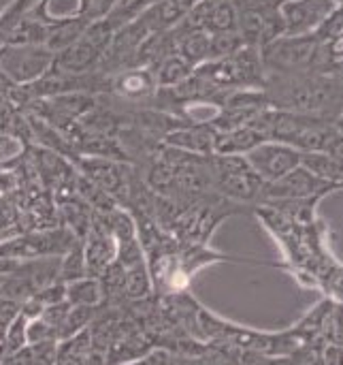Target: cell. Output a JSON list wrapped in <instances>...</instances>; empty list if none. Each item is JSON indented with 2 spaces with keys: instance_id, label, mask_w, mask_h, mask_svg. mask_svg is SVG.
<instances>
[{
  "instance_id": "5",
  "label": "cell",
  "mask_w": 343,
  "mask_h": 365,
  "mask_svg": "<svg viewBox=\"0 0 343 365\" xmlns=\"http://www.w3.org/2000/svg\"><path fill=\"white\" fill-rule=\"evenodd\" d=\"M246 158L265 182H275L301 167V152L282 141H263Z\"/></svg>"
},
{
  "instance_id": "19",
  "label": "cell",
  "mask_w": 343,
  "mask_h": 365,
  "mask_svg": "<svg viewBox=\"0 0 343 365\" xmlns=\"http://www.w3.org/2000/svg\"><path fill=\"white\" fill-rule=\"evenodd\" d=\"M243 38L239 30H224V32H213L211 34V60L226 58L243 47Z\"/></svg>"
},
{
  "instance_id": "25",
  "label": "cell",
  "mask_w": 343,
  "mask_h": 365,
  "mask_svg": "<svg viewBox=\"0 0 343 365\" xmlns=\"http://www.w3.org/2000/svg\"><path fill=\"white\" fill-rule=\"evenodd\" d=\"M335 124H337V128H339V133H343V111H342V115L337 118V122H335Z\"/></svg>"
},
{
  "instance_id": "4",
  "label": "cell",
  "mask_w": 343,
  "mask_h": 365,
  "mask_svg": "<svg viewBox=\"0 0 343 365\" xmlns=\"http://www.w3.org/2000/svg\"><path fill=\"white\" fill-rule=\"evenodd\" d=\"M337 184L320 180L318 175L310 173L305 167H297L288 175L265 182L263 188V205H275V203H299V201H320L324 195L335 192Z\"/></svg>"
},
{
  "instance_id": "8",
  "label": "cell",
  "mask_w": 343,
  "mask_h": 365,
  "mask_svg": "<svg viewBox=\"0 0 343 365\" xmlns=\"http://www.w3.org/2000/svg\"><path fill=\"white\" fill-rule=\"evenodd\" d=\"M162 143L199 154V156H213L216 143H218V130L211 124H181L179 128L171 130Z\"/></svg>"
},
{
  "instance_id": "3",
  "label": "cell",
  "mask_w": 343,
  "mask_h": 365,
  "mask_svg": "<svg viewBox=\"0 0 343 365\" xmlns=\"http://www.w3.org/2000/svg\"><path fill=\"white\" fill-rule=\"evenodd\" d=\"M237 9V30L246 45L263 49L284 36L282 2L284 0H233Z\"/></svg>"
},
{
  "instance_id": "1",
  "label": "cell",
  "mask_w": 343,
  "mask_h": 365,
  "mask_svg": "<svg viewBox=\"0 0 343 365\" xmlns=\"http://www.w3.org/2000/svg\"><path fill=\"white\" fill-rule=\"evenodd\" d=\"M267 73L273 75H301V73H329V56L324 43L314 34L280 36L260 49Z\"/></svg>"
},
{
  "instance_id": "9",
  "label": "cell",
  "mask_w": 343,
  "mask_h": 365,
  "mask_svg": "<svg viewBox=\"0 0 343 365\" xmlns=\"http://www.w3.org/2000/svg\"><path fill=\"white\" fill-rule=\"evenodd\" d=\"M49 64V53L43 49H13L4 53L2 66L17 81H28L38 77Z\"/></svg>"
},
{
  "instance_id": "21",
  "label": "cell",
  "mask_w": 343,
  "mask_h": 365,
  "mask_svg": "<svg viewBox=\"0 0 343 365\" xmlns=\"http://www.w3.org/2000/svg\"><path fill=\"white\" fill-rule=\"evenodd\" d=\"M343 34V4H337V9L320 24V28L314 32V36L320 43H331L335 38H339Z\"/></svg>"
},
{
  "instance_id": "7",
  "label": "cell",
  "mask_w": 343,
  "mask_h": 365,
  "mask_svg": "<svg viewBox=\"0 0 343 365\" xmlns=\"http://www.w3.org/2000/svg\"><path fill=\"white\" fill-rule=\"evenodd\" d=\"M83 242L88 272L94 278H100L117 261V240L107 227L105 220H94Z\"/></svg>"
},
{
  "instance_id": "24",
  "label": "cell",
  "mask_w": 343,
  "mask_h": 365,
  "mask_svg": "<svg viewBox=\"0 0 343 365\" xmlns=\"http://www.w3.org/2000/svg\"><path fill=\"white\" fill-rule=\"evenodd\" d=\"M0 365H23V364H21L19 355H4V357H0Z\"/></svg>"
},
{
  "instance_id": "22",
  "label": "cell",
  "mask_w": 343,
  "mask_h": 365,
  "mask_svg": "<svg viewBox=\"0 0 343 365\" xmlns=\"http://www.w3.org/2000/svg\"><path fill=\"white\" fill-rule=\"evenodd\" d=\"M145 361H147V365H181L179 355H175L173 351H167V349L152 351Z\"/></svg>"
},
{
  "instance_id": "16",
  "label": "cell",
  "mask_w": 343,
  "mask_h": 365,
  "mask_svg": "<svg viewBox=\"0 0 343 365\" xmlns=\"http://www.w3.org/2000/svg\"><path fill=\"white\" fill-rule=\"evenodd\" d=\"M17 355L23 365H58L60 344L58 340L32 342V344H26Z\"/></svg>"
},
{
  "instance_id": "6",
  "label": "cell",
  "mask_w": 343,
  "mask_h": 365,
  "mask_svg": "<svg viewBox=\"0 0 343 365\" xmlns=\"http://www.w3.org/2000/svg\"><path fill=\"white\" fill-rule=\"evenodd\" d=\"M335 0H284L280 11L284 19V36L314 34L320 24L337 9Z\"/></svg>"
},
{
  "instance_id": "14",
  "label": "cell",
  "mask_w": 343,
  "mask_h": 365,
  "mask_svg": "<svg viewBox=\"0 0 343 365\" xmlns=\"http://www.w3.org/2000/svg\"><path fill=\"white\" fill-rule=\"evenodd\" d=\"M152 287H154V280H152V272L147 267V263H139V265H132V267H126V276H124V289L122 293L132 299V302H139V299H145L149 297L152 293Z\"/></svg>"
},
{
  "instance_id": "2",
  "label": "cell",
  "mask_w": 343,
  "mask_h": 365,
  "mask_svg": "<svg viewBox=\"0 0 343 365\" xmlns=\"http://www.w3.org/2000/svg\"><path fill=\"white\" fill-rule=\"evenodd\" d=\"M209 169H211V188L216 195L252 207L263 201L265 180L252 169L246 156L213 154L209 156Z\"/></svg>"
},
{
  "instance_id": "15",
  "label": "cell",
  "mask_w": 343,
  "mask_h": 365,
  "mask_svg": "<svg viewBox=\"0 0 343 365\" xmlns=\"http://www.w3.org/2000/svg\"><path fill=\"white\" fill-rule=\"evenodd\" d=\"M88 276H90V272H88V261H85V246L81 240H77L73 244V248L60 261V280L64 284H68V282H75V280H81Z\"/></svg>"
},
{
  "instance_id": "18",
  "label": "cell",
  "mask_w": 343,
  "mask_h": 365,
  "mask_svg": "<svg viewBox=\"0 0 343 365\" xmlns=\"http://www.w3.org/2000/svg\"><path fill=\"white\" fill-rule=\"evenodd\" d=\"M28 321L30 319L19 312L9 323V327L4 331V340H2V357L4 355H17L28 344Z\"/></svg>"
},
{
  "instance_id": "20",
  "label": "cell",
  "mask_w": 343,
  "mask_h": 365,
  "mask_svg": "<svg viewBox=\"0 0 343 365\" xmlns=\"http://www.w3.org/2000/svg\"><path fill=\"white\" fill-rule=\"evenodd\" d=\"M322 338L327 344L343 349V306H335V304L331 306L327 321L322 325Z\"/></svg>"
},
{
  "instance_id": "13",
  "label": "cell",
  "mask_w": 343,
  "mask_h": 365,
  "mask_svg": "<svg viewBox=\"0 0 343 365\" xmlns=\"http://www.w3.org/2000/svg\"><path fill=\"white\" fill-rule=\"evenodd\" d=\"M194 71L196 68L186 58H181L179 53H173V56L164 58L158 64V68H156V83H158V88H173V86L186 81L188 77H192Z\"/></svg>"
},
{
  "instance_id": "23",
  "label": "cell",
  "mask_w": 343,
  "mask_h": 365,
  "mask_svg": "<svg viewBox=\"0 0 343 365\" xmlns=\"http://www.w3.org/2000/svg\"><path fill=\"white\" fill-rule=\"evenodd\" d=\"M322 364L324 365H343V349L327 344L322 349Z\"/></svg>"
},
{
  "instance_id": "17",
  "label": "cell",
  "mask_w": 343,
  "mask_h": 365,
  "mask_svg": "<svg viewBox=\"0 0 343 365\" xmlns=\"http://www.w3.org/2000/svg\"><path fill=\"white\" fill-rule=\"evenodd\" d=\"M94 321V308H88V306H73L64 325L60 327L58 331V340L64 342V340H70L75 336H79L81 331L88 329V325Z\"/></svg>"
},
{
  "instance_id": "12",
  "label": "cell",
  "mask_w": 343,
  "mask_h": 365,
  "mask_svg": "<svg viewBox=\"0 0 343 365\" xmlns=\"http://www.w3.org/2000/svg\"><path fill=\"white\" fill-rule=\"evenodd\" d=\"M301 167L333 184H339L343 178V167L329 152H301Z\"/></svg>"
},
{
  "instance_id": "11",
  "label": "cell",
  "mask_w": 343,
  "mask_h": 365,
  "mask_svg": "<svg viewBox=\"0 0 343 365\" xmlns=\"http://www.w3.org/2000/svg\"><path fill=\"white\" fill-rule=\"evenodd\" d=\"M66 302H70L73 306H88V308H96L105 302V289L100 278L88 276L75 282L66 284Z\"/></svg>"
},
{
  "instance_id": "10",
  "label": "cell",
  "mask_w": 343,
  "mask_h": 365,
  "mask_svg": "<svg viewBox=\"0 0 343 365\" xmlns=\"http://www.w3.org/2000/svg\"><path fill=\"white\" fill-rule=\"evenodd\" d=\"M263 141H267V139L256 128L246 124V126H241L237 130H231V133H218L216 154H239V156H246L248 152H252Z\"/></svg>"
}]
</instances>
